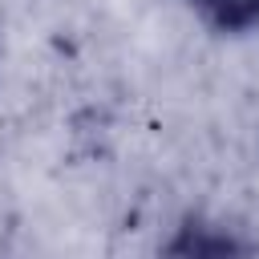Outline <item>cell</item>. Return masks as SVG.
I'll use <instances>...</instances> for the list:
<instances>
[{
    "mask_svg": "<svg viewBox=\"0 0 259 259\" xmlns=\"http://www.w3.org/2000/svg\"><path fill=\"white\" fill-rule=\"evenodd\" d=\"M162 259H247V243L227 227H214V223H202V219H186L174 231V239L166 243Z\"/></svg>",
    "mask_w": 259,
    "mask_h": 259,
    "instance_id": "cell-1",
    "label": "cell"
},
{
    "mask_svg": "<svg viewBox=\"0 0 259 259\" xmlns=\"http://www.w3.org/2000/svg\"><path fill=\"white\" fill-rule=\"evenodd\" d=\"M190 4L219 32H251V28H259V0H190Z\"/></svg>",
    "mask_w": 259,
    "mask_h": 259,
    "instance_id": "cell-2",
    "label": "cell"
}]
</instances>
